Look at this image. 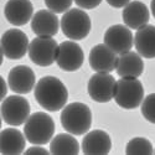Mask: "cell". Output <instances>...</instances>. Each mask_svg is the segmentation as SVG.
<instances>
[{"instance_id":"cell-1","label":"cell","mask_w":155,"mask_h":155,"mask_svg":"<svg viewBox=\"0 0 155 155\" xmlns=\"http://www.w3.org/2000/svg\"><path fill=\"white\" fill-rule=\"evenodd\" d=\"M36 102L48 112L62 109L68 101V91L61 80L54 76H46L38 81L34 88Z\"/></svg>"},{"instance_id":"cell-2","label":"cell","mask_w":155,"mask_h":155,"mask_svg":"<svg viewBox=\"0 0 155 155\" xmlns=\"http://www.w3.org/2000/svg\"><path fill=\"white\" fill-rule=\"evenodd\" d=\"M61 124L67 133L73 135H83L92 125V112L84 103H70L62 108Z\"/></svg>"},{"instance_id":"cell-3","label":"cell","mask_w":155,"mask_h":155,"mask_svg":"<svg viewBox=\"0 0 155 155\" xmlns=\"http://www.w3.org/2000/svg\"><path fill=\"white\" fill-rule=\"evenodd\" d=\"M24 134L32 145H45L54 138L55 122L47 113H32L24 124Z\"/></svg>"},{"instance_id":"cell-4","label":"cell","mask_w":155,"mask_h":155,"mask_svg":"<svg viewBox=\"0 0 155 155\" xmlns=\"http://www.w3.org/2000/svg\"><path fill=\"white\" fill-rule=\"evenodd\" d=\"M91 19L81 8L67 10L61 19V30L70 40L80 41L86 38L91 31Z\"/></svg>"},{"instance_id":"cell-5","label":"cell","mask_w":155,"mask_h":155,"mask_svg":"<svg viewBox=\"0 0 155 155\" xmlns=\"http://www.w3.org/2000/svg\"><path fill=\"white\" fill-rule=\"evenodd\" d=\"M115 103L124 109H135L144 99V87L138 78H124L117 81L114 98Z\"/></svg>"},{"instance_id":"cell-6","label":"cell","mask_w":155,"mask_h":155,"mask_svg":"<svg viewBox=\"0 0 155 155\" xmlns=\"http://www.w3.org/2000/svg\"><path fill=\"white\" fill-rule=\"evenodd\" d=\"M2 118L3 120L12 127L25 124L30 117V103L21 94L9 96L2 102Z\"/></svg>"},{"instance_id":"cell-7","label":"cell","mask_w":155,"mask_h":155,"mask_svg":"<svg viewBox=\"0 0 155 155\" xmlns=\"http://www.w3.org/2000/svg\"><path fill=\"white\" fill-rule=\"evenodd\" d=\"M58 51V44L54 37H41L37 36L30 42L29 57L30 60L41 67H48L56 62Z\"/></svg>"},{"instance_id":"cell-8","label":"cell","mask_w":155,"mask_h":155,"mask_svg":"<svg viewBox=\"0 0 155 155\" xmlns=\"http://www.w3.org/2000/svg\"><path fill=\"white\" fill-rule=\"evenodd\" d=\"M117 81L107 72H97L88 81L87 91L94 102L107 103L114 98Z\"/></svg>"},{"instance_id":"cell-9","label":"cell","mask_w":155,"mask_h":155,"mask_svg":"<svg viewBox=\"0 0 155 155\" xmlns=\"http://www.w3.org/2000/svg\"><path fill=\"white\" fill-rule=\"evenodd\" d=\"M29 38L19 29H9L2 36L3 56L10 60H20L29 52Z\"/></svg>"},{"instance_id":"cell-10","label":"cell","mask_w":155,"mask_h":155,"mask_svg":"<svg viewBox=\"0 0 155 155\" xmlns=\"http://www.w3.org/2000/svg\"><path fill=\"white\" fill-rule=\"evenodd\" d=\"M83 61H84L83 50L73 40L63 41L58 45L56 63L61 70L66 72H74L82 67Z\"/></svg>"},{"instance_id":"cell-11","label":"cell","mask_w":155,"mask_h":155,"mask_svg":"<svg viewBox=\"0 0 155 155\" xmlns=\"http://www.w3.org/2000/svg\"><path fill=\"white\" fill-rule=\"evenodd\" d=\"M104 44L117 55L130 51L134 46V36L125 25H113L104 32Z\"/></svg>"},{"instance_id":"cell-12","label":"cell","mask_w":155,"mask_h":155,"mask_svg":"<svg viewBox=\"0 0 155 155\" xmlns=\"http://www.w3.org/2000/svg\"><path fill=\"white\" fill-rule=\"evenodd\" d=\"M9 88L16 94H28L36 86V76L29 66H15L8 74Z\"/></svg>"},{"instance_id":"cell-13","label":"cell","mask_w":155,"mask_h":155,"mask_svg":"<svg viewBox=\"0 0 155 155\" xmlns=\"http://www.w3.org/2000/svg\"><path fill=\"white\" fill-rule=\"evenodd\" d=\"M89 66L96 72L110 73L117 67L118 55L106 44L96 45L89 52Z\"/></svg>"},{"instance_id":"cell-14","label":"cell","mask_w":155,"mask_h":155,"mask_svg":"<svg viewBox=\"0 0 155 155\" xmlns=\"http://www.w3.org/2000/svg\"><path fill=\"white\" fill-rule=\"evenodd\" d=\"M61 21L56 12L51 10H38L31 19V30L36 36L52 37L58 32Z\"/></svg>"},{"instance_id":"cell-15","label":"cell","mask_w":155,"mask_h":155,"mask_svg":"<svg viewBox=\"0 0 155 155\" xmlns=\"http://www.w3.org/2000/svg\"><path fill=\"white\" fill-rule=\"evenodd\" d=\"M4 15L11 25L24 26L34 16V5L30 0H8Z\"/></svg>"},{"instance_id":"cell-16","label":"cell","mask_w":155,"mask_h":155,"mask_svg":"<svg viewBox=\"0 0 155 155\" xmlns=\"http://www.w3.org/2000/svg\"><path fill=\"white\" fill-rule=\"evenodd\" d=\"M112 149L109 134L101 129L87 132L82 140V151L86 155H107Z\"/></svg>"},{"instance_id":"cell-17","label":"cell","mask_w":155,"mask_h":155,"mask_svg":"<svg viewBox=\"0 0 155 155\" xmlns=\"http://www.w3.org/2000/svg\"><path fill=\"white\" fill-rule=\"evenodd\" d=\"M123 21L130 30H139L149 22L150 12L148 6L139 0H134L123 8Z\"/></svg>"},{"instance_id":"cell-18","label":"cell","mask_w":155,"mask_h":155,"mask_svg":"<svg viewBox=\"0 0 155 155\" xmlns=\"http://www.w3.org/2000/svg\"><path fill=\"white\" fill-rule=\"evenodd\" d=\"M26 137L16 128H5L0 133V153L3 155H20L25 153Z\"/></svg>"},{"instance_id":"cell-19","label":"cell","mask_w":155,"mask_h":155,"mask_svg":"<svg viewBox=\"0 0 155 155\" xmlns=\"http://www.w3.org/2000/svg\"><path fill=\"white\" fill-rule=\"evenodd\" d=\"M118 76L124 78H138L144 72V62L141 56L134 51H128L118 56L117 67Z\"/></svg>"},{"instance_id":"cell-20","label":"cell","mask_w":155,"mask_h":155,"mask_svg":"<svg viewBox=\"0 0 155 155\" xmlns=\"http://www.w3.org/2000/svg\"><path fill=\"white\" fill-rule=\"evenodd\" d=\"M137 52L145 58H155V26L145 25L137 30L134 35Z\"/></svg>"},{"instance_id":"cell-21","label":"cell","mask_w":155,"mask_h":155,"mask_svg":"<svg viewBox=\"0 0 155 155\" xmlns=\"http://www.w3.org/2000/svg\"><path fill=\"white\" fill-rule=\"evenodd\" d=\"M50 151L51 154H68L77 155L80 153V144L77 139L71 133H61L52 138L50 141Z\"/></svg>"},{"instance_id":"cell-22","label":"cell","mask_w":155,"mask_h":155,"mask_svg":"<svg viewBox=\"0 0 155 155\" xmlns=\"http://www.w3.org/2000/svg\"><path fill=\"white\" fill-rule=\"evenodd\" d=\"M125 154L127 155H133V154L151 155V154H154V149H153V145H151L149 139L137 137V138L130 139L127 143Z\"/></svg>"},{"instance_id":"cell-23","label":"cell","mask_w":155,"mask_h":155,"mask_svg":"<svg viewBox=\"0 0 155 155\" xmlns=\"http://www.w3.org/2000/svg\"><path fill=\"white\" fill-rule=\"evenodd\" d=\"M141 114L148 122L155 124V93H151L143 99V102H141Z\"/></svg>"},{"instance_id":"cell-24","label":"cell","mask_w":155,"mask_h":155,"mask_svg":"<svg viewBox=\"0 0 155 155\" xmlns=\"http://www.w3.org/2000/svg\"><path fill=\"white\" fill-rule=\"evenodd\" d=\"M74 0H45V4L48 10L56 12V14H64L71 9L72 3Z\"/></svg>"},{"instance_id":"cell-25","label":"cell","mask_w":155,"mask_h":155,"mask_svg":"<svg viewBox=\"0 0 155 155\" xmlns=\"http://www.w3.org/2000/svg\"><path fill=\"white\" fill-rule=\"evenodd\" d=\"M74 3L77 4V6H80L81 9H86V10H91L97 8L102 0H74Z\"/></svg>"},{"instance_id":"cell-26","label":"cell","mask_w":155,"mask_h":155,"mask_svg":"<svg viewBox=\"0 0 155 155\" xmlns=\"http://www.w3.org/2000/svg\"><path fill=\"white\" fill-rule=\"evenodd\" d=\"M51 151L40 147V145H35V147H31L29 148L28 150H25V154L26 155H30V154H50Z\"/></svg>"},{"instance_id":"cell-27","label":"cell","mask_w":155,"mask_h":155,"mask_svg":"<svg viewBox=\"0 0 155 155\" xmlns=\"http://www.w3.org/2000/svg\"><path fill=\"white\" fill-rule=\"evenodd\" d=\"M130 2H132V0H107V3H108L110 6L115 8V9L124 8L127 4H129Z\"/></svg>"},{"instance_id":"cell-28","label":"cell","mask_w":155,"mask_h":155,"mask_svg":"<svg viewBox=\"0 0 155 155\" xmlns=\"http://www.w3.org/2000/svg\"><path fill=\"white\" fill-rule=\"evenodd\" d=\"M150 9H151V14H153V16L155 18V0H151V3H150Z\"/></svg>"},{"instance_id":"cell-29","label":"cell","mask_w":155,"mask_h":155,"mask_svg":"<svg viewBox=\"0 0 155 155\" xmlns=\"http://www.w3.org/2000/svg\"><path fill=\"white\" fill-rule=\"evenodd\" d=\"M154 154H155V149H154Z\"/></svg>"}]
</instances>
